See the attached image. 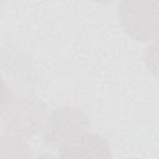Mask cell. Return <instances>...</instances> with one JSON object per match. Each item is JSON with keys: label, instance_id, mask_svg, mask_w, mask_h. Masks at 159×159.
I'll return each instance as SVG.
<instances>
[{"label": "cell", "instance_id": "obj_2", "mask_svg": "<svg viewBox=\"0 0 159 159\" xmlns=\"http://www.w3.org/2000/svg\"><path fill=\"white\" fill-rule=\"evenodd\" d=\"M118 17L133 40L153 42L159 39V1L124 0L118 6Z\"/></svg>", "mask_w": 159, "mask_h": 159}, {"label": "cell", "instance_id": "obj_1", "mask_svg": "<svg viewBox=\"0 0 159 159\" xmlns=\"http://www.w3.org/2000/svg\"><path fill=\"white\" fill-rule=\"evenodd\" d=\"M1 119L7 134L26 139L42 129L46 120V107L36 97L17 93L4 84Z\"/></svg>", "mask_w": 159, "mask_h": 159}, {"label": "cell", "instance_id": "obj_7", "mask_svg": "<svg viewBox=\"0 0 159 159\" xmlns=\"http://www.w3.org/2000/svg\"><path fill=\"white\" fill-rule=\"evenodd\" d=\"M35 159H58V157H55V155H52V154H47V153H45V154H40V155H37Z\"/></svg>", "mask_w": 159, "mask_h": 159}, {"label": "cell", "instance_id": "obj_6", "mask_svg": "<svg viewBox=\"0 0 159 159\" xmlns=\"http://www.w3.org/2000/svg\"><path fill=\"white\" fill-rule=\"evenodd\" d=\"M143 58L147 70L159 80V39L145 47Z\"/></svg>", "mask_w": 159, "mask_h": 159}, {"label": "cell", "instance_id": "obj_8", "mask_svg": "<svg viewBox=\"0 0 159 159\" xmlns=\"http://www.w3.org/2000/svg\"><path fill=\"white\" fill-rule=\"evenodd\" d=\"M125 159H140V158H125Z\"/></svg>", "mask_w": 159, "mask_h": 159}, {"label": "cell", "instance_id": "obj_3", "mask_svg": "<svg viewBox=\"0 0 159 159\" xmlns=\"http://www.w3.org/2000/svg\"><path fill=\"white\" fill-rule=\"evenodd\" d=\"M89 128V118L81 108L65 106L55 109L46 118L42 127V139L46 144L60 148L88 133Z\"/></svg>", "mask_w": 159, "mask_h": 159}, {"label": "cell", "instance_id": "obj_5", "mask_svg": "<svg viewBox=\"0 0 159 159\" xmlns=\"http://www.w3.org/2000/svg\"><path fill=\"white\" fill-rule=\"evenodd\" d=\"M31 147L25 138L2 134L0 138V158L1 159H31Z\"/></svg>", "mask_w": 159, "mask_h": 159}, {"label": "cell", "instance_id": "obj_4", "mask_svg": "<svg viewBox=\"0 0 159 159\" xmlns=\"http://www.w3.org/2000/svg\"><path fill=\"white\" fill-rule=\"evenodd\" d=\"M58 159H112V149L106 138L96 133H86L62 147Z\"/></svg>", "mask_w": 159, "mask_h": 159}]
</instances>
